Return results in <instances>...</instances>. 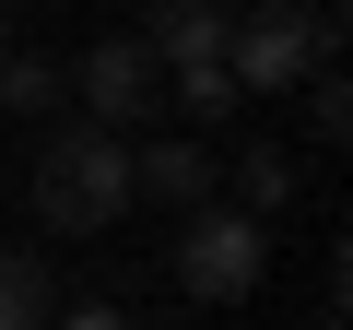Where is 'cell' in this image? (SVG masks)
<instances>
[{"label":"cell","mask_w":353,"mask_h":330,"mask_svg":"<svg viewBox=\"0 0 353 330\" xmlns=\"http://www.w3.org/2000/svg\"><path fill=\"white\" fill-rule=\"evenodd\" d=\"M130 213V142H106V130H48V153H36V224L48 236H106Z\"/></svg>","instance_id":"cell-1"},{"label":"cell","mask_w":353,"mask_h":330,"mask_svg":"<svg viewBox=\"0 0 353 330\" xmlns=\"http://www.w3.org/2000/svg\"><path fill=\"white\" fill-rule=\"evenodd\" d=\"M330 59H341V0H259L224 36V83L236 95H283V83H306Z\"/></svg>","instance_id":"cell-2"},{"label":"cell","mask_w":353,"mask_h":330,"mask_svg":"<svg viewBox=\"0 0 353 330\" xmlns=\"http://www.w3.org/2000/svg\"><path fill=\"white\" fill-rule=\"evenodd\" d=\"M271 271V224H248L236 201H201L189 224H176V295H201V307H248Z\"/></svg>","instance_id":"cell-3"},{"label":"cell","mask_w":353,"mask_h":330,"mask_svg":"<svg viewBox=\"0 0 353 330\" xmlns=\"http://www.w3.org/2000/svg\"><path fill=\"white\" fill-rule=\"evenodd\" d=\"M59 83L83 95V130H106V142H130V130H153V118H165V59H153L141 36H94Z\"/></svg>","instance_id":"cell-4"},{"label":"cell","mask_w":353,"mask_h":330,"mask_svg":"<svg viewBox=\"0 0 353 330\" xmlns=\"http://www.w3.org/2000/svg\"><path fill=\"white\" fill-rule=\"evenodd\" d=\"M224 36H236L224 0H153V24H141V48L165 59V83L176 71H224Z\"/></svg>","instance_id":"cell-5"},{"label":"cell","mask_w":353,"mask_h":330,"mask_svg":"<svg viewBox=\"0 0 353 330\" xmlns=\"http://www.w3.org/2000/svg\"><path fill=\"white\" fill-rule=\"evenodd\" d=\"M130 201H165L189 224L212 201V142H130Z\"/></svg>","instance_id":"cell-6"},{"label":"cell","mask_w":353,"mask_h":330,"mask_svg":"<svg viewBox=\"0 0 353 330\" xmlns=\"http://www.w3.org/2000/svg\"><path fill=\"white\" fill-rule=\"evenodd\" d=\"M283 201H294V153H283V142H248V153H236V213L271 224Z\"/></svg>","instance_id":"cell-7"},{"label":"cell","mask_w":353,"mask_h":330,"mask_svg":"<svg viewBox=\"0 0 353 330\" xmlns=\"http://www.w3.org/2000/svg\"><path fill=\"white\" fill-rule=\"evenodd\" d=\"M48 318H59V295H48V260L0 248V330H48Z\"/></svg>","instance_id":"cell-8"},{"label":"cell","mask_w":353,"mask_h":330,"mask_svg":"<svg viewBox=\"0 0 353 330\" xmlns=\"http://www.w3.org/2000/svg\"><path fill=\"white\" fill-rule=\"evenodd\" d=\"M0 106H12V118H59V106H71L59 59H0Z\"/></svg>","instance_id":"cell-9"},{"label":"cell","mask_w":353,"mask_h":330,"mask_svg":"<svg viewBox=\"0 0 353 330\" xmlns=\"http://www.w3.org/2000/svg\"><path fill=\"white\" fill-rule=\"evenodd\" d=\"M165 95H176V106H189V130H212V118H236V106H248V95H236L224 71H176Z\"/></svg>","instance_id":"cell-10"},{"label":"cell","mask_w":353,"mask_h":330,"mask_svg":"<svg viewBox=\"0 0 353 330\" xmlns=\"http://www.w3.org/2000/svg\"><path fill=\"white\" fill-rule=\"evenodd\" d=\"M306 130H318V142H341V130H353V83H341V59H330V71H306Z\"/></svg>","instance_id":"cell-11"},{"label":"cell","mask_w":353,"mask_h":330,"mask_svg":"<svg viewBox=\"0 0 353 330\" xmlns=\"http://www.w3.org/2000/svg\"><path fill=\"white\" fill-rule=\"evenodd\" d=\"M48 330H141V318H130V307H59Z\"/></svg>","instance_id":"cell-12"},{"label":"cell","mask_w":353,"mask_h":330,"mask_svg":"<svg viewBox=\"0 0 353 330\" xmlns=\"http://www.w3.org/2000/svg\"><path fill=\"white\" fill-rule=\"evenodd\" d=\"M0 48H12V0H0Z\"/></svg>","instance_id":"cell-13"},{"label":"cell","mask_w":353,"mask_h":330,"mask_svg":"<svg viewBox=\"0 0 353 330\" xmlns=\"http://www.w3.org/2000/svg\"><path fill=\"white\" fill-rule=\"evenodd\" d=\"M318 330H341V307H330V318H318Z\"/></svg>","instance_id":"cell-14"}]
</instances>
